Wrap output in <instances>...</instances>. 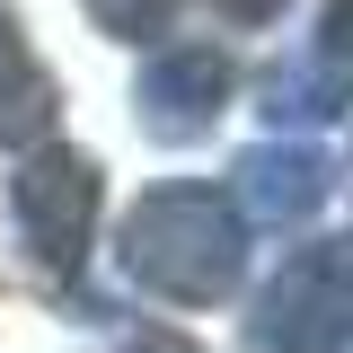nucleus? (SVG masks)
I'll return each instance as SVG.
<instances>
[{
  "label": "nucleus",
  "instance_id": "nucleus-1",
  "mask_svg": "<svg viewBox=\"0 0 353 353\" xmlns=\"http://www.w3.org/2000/svg\"><path fill=\"white\" fill-rule=\"evenodd\" d=\"M115 265L176 309H212L248 265V221L230 185H150L115 230Z\"/></svg>",
  "mask_w": 353,
  "mask_h": 353
},
{
  "label": "nucleus",
  "instance_id": "nucleus-2",
  "mask_svg": "<svg viewBox=\"0 0 353 353\" xmlns=\"http://www.w3.org/2000/svg\"><path fill=\"white\" fill-rule=\"evenodd\" d=\"M97 203H106V176H97L88 150L36 141L18 159V176H9V221H18V248L36 256L44 283H62V292L80 283L88 239H97Z\"/></svg>",
  "mask_w": 353,
  "mask_h": 353
},
{
  "label": "nucleus",
  "instance_id": "nucleus-3",
  "mask_svg": "<svg viewBox=\"0 0 353 353\" xmlns=\"http://www.w3.org/2000/svg\"><path fill=\"white\" fill-rule=\"evenodd\" d=\"M353 345V248H301L248 309V353H345Z\"/></svg>",
  "mask_w": 353,
  "mask_h": 353
},
{
  "label": "nucleus",
  "instance_id": "nucleus-4",
  "mask_svg": "<svg viewBox=\"0 0 353 353\" xmlns=\"http://www.w3.org/2000/svg\"><path fill=\"white\" fill-rule=\"evenodd\" d=\"M132 106H141V132L150 141H203L230 106V53L221 44H168L150 53V71L132 80Z\"/></svg>",
  "mask_w": 353,
  "mask_h": 353
},
{
  "label": "nucleus",
  "instance_id": "nucleus-5",
  "mask_svg": "<svg viewBox=\"0 0 353 353\" xmlns=\"http://www.w3.org/2000/svg\"><path fill=\"white\" fill-rule=\"evenodd\" d=\"M327 185H336V159L318 141H265V150H248L230 168V203L256 230H292V221H309L327 203Z\"/></svg>",
  "mask_w": 353,
  "mask_h": 353
},
{
  "label": "nucleus",
  "instance_id": "nucleus-6",
  "mask_svg": "<svg viewBox=\"0 0 353 353\" xmlns=\"http://www.w3.org/2000/svg\"><path fill=\"white\" fill-rule=\"evenodd\" d=\"M53 141V71L36 62L27 27L0 9V150H36Z\"/></svg>",
  "mask_w": 353,
  "mask_h": 353
},
{
  "label": "nucleus",
  "instance_id": "nucleus-7",
  "mask_svg": "<svg viewBox=\"0 0 353 353\" xmlns=\"http://www.w3.org/2000/svg\"><path fill=\"white\" fill-rule=\"evenodd\" d=\"M345 106H353V62L345 53H318V44L265 80V115L274 124H336Z\"/></svg>",
  "mask_w": 353,
  "mask_h": 353
},
{
  "label": "nucleus",
  "instance_id": "nucleus-8",
  "mask_svg": "<svg viewBox=\"0 0 353 353\" xmlns=\"http://www.w3.org/2000/svg\"><path fill=\"white\" fill-rule=\"evenodd\" d=\"M88 18L106 27V36H124V44H141V36H159L176 18V0H88Z\"/></svg>",
  "mask_w": 353,
  "mask_h": 353
},
{
  "label": "nucleus",
  "instance_id": "nucleus-9",
  "mask_svg": "<svg viewBox=\"0 0 353 353\" xmlns=\"http://www.w3.org/2000/svg\"><path fill=\"white\" fill-rule=\"evenodd\" d=\"M318 53H345V62H353V0H327V18H318Z\"/></svg>",
  "mask_w": 353,
  "mask_h": 353
},
{
  "label": "nucleus",
  "instance_id": "nucleus-10",
  "mask_svg": "<svg viewBox=\"0 0 353 353\" xmlns=\"http://www.w3.org/2000/svg\"><path fill=\"white\" fill-rule=\"evenodd\" d=\"M212 9L230 18V27H265V18H283L292 0H212Z\"/></svg>",
  "mask_w": 353,
  "mask_h": 353
},
{
  "label": "nucleus",
  "instance_id": "nucleus-11",
  "mask_svg": "<svg viewBox=\"0 0 353 353\" xmlns=\"http://www.w3.org/2000/svg\"><path fill=\"white\" fill-rule=\"evenodd\" d=\"M124 353H194V345H185V336H176V327H141V336H132Z\"/></svg>",
  "mask_w": 353,
  "mask_h": 353
}]
</instances>
